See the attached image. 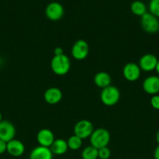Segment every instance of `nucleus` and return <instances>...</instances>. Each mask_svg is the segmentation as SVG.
Segmentation results:
<instances>
[{
  "label": "nucleus",
  "instance_id": "obj_1",
  "mask_svg": "<svg viewBox=\"0 0 159 159\" xmlns=\"http://www.w3.org/2000/svg\"><path fill=\"white\" fill-rule=\"evenodd\" d=\"M71 63L69 57L65 54L62 55H54L51 61V68L53 72L59 76L66 75L70 71Z\"/></svg>",
  "mask_w": 159,
  "mask_h": 159
},
{
  "label": "nucleus",
  "instance_id": "obj_2",
  "mask_svg": "<svg viewBox=\"0 0 159 159\" xmlns=\"http://www.w3.org/2000/svg\"><path fill=\"white\" fill-rule=\"evenodd\" d=\"M111 140V134L108 130L104 128H98L94 130L90 137V145L95 148L100 149L107 147Z\"/></svg>",
  "mask_w": 159,
  "mask_h": 159
},
{
  "label": "nucleus",
  "instance_id": "obj_3",
  "mask_svg": "<svg viewBox=\"0 0 159 159\" xmlns=\"http://www.w3.org/2000/svg\"><path fill=\"white\" fill-rule=\"evenodd\" d=\"M120 99V92L117 87L109 85L103 89L101 93V100L104 105L112 107L116 105Z\"/></svg>",
  "mask_w": 159,
  "mask_h": 159
},
{
  "label": "nucleus",
  "instance_id": "obj_4",
  "mask_svg": "<svg viewBox=\"0 0 159 159\" xmlns=\"http://www.w3.org/2000/svg\"><path fill=\"white\" fill-rule=\"evenodd\" d=\"M140 25L146 33L155 34L158 31L159 20L155 16L147 12L140 17Z\"/></svg>",
  "mask_w": 159,
  "mask_h": 159
},
{
  "label": "nucleus",
  "instance_id": "obj_5",
  "mask_svg": "<svg viewBox=\"0 0 159 159\" xmlns=\"http://www.w3.org/2000/svg\"><path fill=\"white\" fill-rule=\"evenodd\" d=\"M94 129V125L90 120H81L78 121L74 126V135L79 137L81 139H86V138H90V135L92 134Z\"/></svg>",
  "mask_w": 159,
  "mask_h": 159
},
{
  "label": "nucleus",
  "instance_id": "obj_6",
  "mask_svg": "<svg viewBox=\"0 0 159 159\" xmlns=\"http://www.w3.org/2000/svg\"><path fill=\"white\" fill-rule=\"evenodd\" d=\"M45 12L48 20L51 21H58L63 16L64 8L61 3L58 2H51L47 5Z\"/></svg>",
  "mask_w": 159,
  "mask_h": 159
},
{
  "label": "nucleus",
  "instance_id": "obj_7",
  "mask_svg": "<svg viewBox=\"0 0 159 159\" xmlns=\"http://www.w3.org/2000/svg\"><path fill=\"white\" fill-rule=\"evenodd\" d=\"M89 45L86 40H78L73 45L71 49V54L76 60H84L88 56Z\"/></svg>",
  "mask_w": 159,
  "mask_h": 159
},
{
  "label": "nucleus",
  "instance_id": "obj_8",
  "mask_svg": "<svg viewBox=\"0 0 159 159\" xmlns=\"http://www.w3.org/2000/svg\"><path fill=\"white\" fill-rule=\"evenodd\" d=\"M141 74V69L137 64L134 62H129L123 67V75L125 79L131 82L138 80Z\"/></svg>",
  "mask_w": 159,
  "mask_h": 159
},
{
  "label": "nucleus",
  "instance_id": "obj_9",
  "mask_svg": "<svg viewBox=\"0 0 159 159\" xmlns=\"http://www.w3.org/2000/svg\"><path fill=\"white\" fill-rule=\"evenodd\" d=\"M15 135L16 128L10 121L2 120L0 123V140L7 143L14 139Z\"/></svg>",
  "mask_w": 159,
  "mask_h": 159
},
{
  "label": "nucleus",
  "instance_id": "obj_10",
  "mask_svg": "<svg viewBox=\"0 0 159 159\" xmlns=\"http://www.w3.org/2000/svg\"><path fill=\"white\" fill-rule=\"evenodd\" d=\"M143 89L149 95H157L159 93V76L151 75L143 80Z\"/></svg>",
  "mask_w": 159,
  "mask_h": 159
},
{
  "label": "nucleus",
  "instance_id": "obj_11",
  "mask_svg": "<svg viewBox=\"0 0 159 159\" xmlns=\"http://www.w3.org/2000/svg\"><path fill=\"white\" fill-rule=\"evenodd\" d=\"M157 61H158V59L157 58V57L154 54H143L140 57L138 65L142 71L149 72V71H152L155 70Z\"/></svg>",
  "mask_w": 159,
  "mask_h": 159
},
{
  "label": "nucleus",
  "instance_id": "obj_12",
  "mask_svg": "<svg viewBox=\"0 0 159 159\" xmlns=\"http://www.w3.org/2000/svg\"><path fill=\"white\" fill-rule=\"evenodd\" d=\"M55 135L49 129L44 128L38 131L37 134V141L39 145L42 147L50 148L55 141Z\"/></svg>",
  "mask_w": 159,
  "mask_h": 159
},
{
  "label": "nucleus",
  "instance_id": "obj_13",
  "mask_svg": "<svg viewBox=\"0 0 159 159\" xmlns=\"http://www.w3.org/2000/svg\"><path fill=\"white\" fill-rule=\"evenodd\" d=\"M44 99L48 104L55 105L62 100V93L57 87H51L45 92Z\"/></svg>",
  "mask_w": 159,
  "mask_h": 159
},
{
  "label": "nucleus",
  "instance_id": "obj_14",
  "mask_svg": "<svg viewBox=\"0 0 159 159\" xmlns=\"http://www.w3.org/2000/svg\"><path fill=\"white\" fill-rule=\"evenodd\" d=\"M6 152L12 157H20L25 152V146L20 140L12 139L7 142Z\"/></svg>",
  "mask_w": 159,
  "mask_h": 159
},
{
  "label": "nucleus",
  "instance_id": "obj_15",
  "mask_svg": "<svg viewBox=\"0 0 159 159\" xmlns=\"http://www.w3.org/2000/svg\"><path fill=\"white\" fill-rule=\"evenodd\" d=\"M53 154L49 148L37 146L30 154L29 159H52Z\"/></svg>",
  "mask_w": 159,
  "mask_h": 159
},
{
  "label": "nucleus",
  "instance_id": "obj_16",
  "mask_svg": "<svg viewBox=\"0 0 159 159\" xmlns=\"http://www.w3.org/2000/svg\"><path fill=\"white\" fill-rule=\"evenodd\" d=\"M94 84L101 89H104L112 84V77L108 73L105 71H100L94 75Z\"/></svg>",
  "mask_w": 159,
  "mask_h": 159
},
{
  "label": "nucleus",
  "instance_id": "obj_17",
  "mask_svg": "<svg viewBox=\"0 0 159 159\" xmlns=\"http://www.w3.org/2000/svg\"><path fill=\"white\" fill-rule=\"evenodd\" d=\"M51 149V152L53 155H62L66 153L68 151V144H67V141H65L64 139H55L51 144V147L49 148Z\"/></svg>",
  "mask_w": 159,
  "mask_h": 159
},
{
  "label": "nucleus",
  "instance_id": "obj_18",
  "mask_svg": "<svg viewBox=\"0 0 159 159\" xmlns=\"http://www.w3.org/2000/svg\"><path fill=\"white\" fill-rule=\"evenodd\" d=\"M130 9L131 12L134 15L140 17L144 15L146 12H147L146 5L140 0H135V1L132 2L130 5Z\"/></svg>",
  "mask_w": 159,
  "mask_h": 159
},
{
  "label": "nucleus",
  "instance_id": "obj_19",
  "mask_svg": "<svg viewBox=\"0 0 159 159\" xmlns=\"http://www.w3.org/2000/svg\"><path fill=\"white\" fill-rule=\"evenodd\" d=\"M83 159H98V149L95 148L93 146L90 145L86 147L81 153Z\"/></svg>",
  "mask_w": 159,
  "mask_h": 159
},
{
  "label": "nucleus",
  "instance_id": "obj_20",
  "mask_svg": "<svg viewBox=\"0 0 159 159\" xmlns=\"http://www.w3.org/2000/svg\"><path fill=\"white\" fill-rule=\"evenodd\" d=\"M83 140L76 135H73L70 137L67 141L69 149L72 151H77L81 148L83 144Z\"/></svg>",
  "mask_w": 159,
  "mask_h": 159
},
{
  "label": "nucleus",
  "instance_id": "obj_21",
  "mask_svg": "<svg viewBox=\"0 0 159 159\" xmlns=\"http://www.w3.org/2000/svg\"><path fill=\"white\" fill-rule=\"evenodd\" d=\"M148 9H149V12L159 18V0H151Z\"/></svg>",
  "mask_w": 159,
  "mask_h": 159
},
{
  "label": "nucleus",
  "instance_id": "obj_22",
  "mask_svg": "<svg viewBox=\"0 0 159 159\" xmlns=\"http://www.w3.org/2000/svg\"><path fill=\"white\" fill-rule=\"evenodd\" d=\"M111 155H112V152L108 146L98 149V158L99 159H109Z\"/></svg>",
  "mask_w": 159,
  "mask_h": 159
},
{
  "label": "nucleus",
  "instance_id": "obj_23",
  "mask_svg": "<svg viewBox=\"0 0 159 159\" xmlns=\"http://www.w3.org/2000/svg\"><path fill=\"white\" fill-rule=\"evenodd\" d=\"M150 102H151V107H152L154 110H159V95L158 94L152 96Z\"/></svg>",
  "mask_w": 159,
  "mask_h": 159
},
{
  "label": "nucleus",
  "instance_id": "obj_24",
  "mask_svg": "<svg viewBox=\"0 0 159 159\" xmlns=\"http://www.w3.org/2000/svg\"><path fill=\"white\" fill-rule=\"evenodd\" d=\"M6 149H7V143L2 140H0V155L5 153Z\"/></svg>",
  "mask_w": 159,
  "mask_h": 159
},
{
  "label": "nucleus",
  "instance_id": "obj_25",
  "mask_svg": "<svg viewBox=\"0 0 159 159\" xmlns=\"http://www.w3.org/2000/svg\"><path fill=\"white\" fill-rule=\"evenodd\" d=\"M64 54L63 49H62V48H60V47H57V48H55L54 49L55 55H62V54Z\"/></svg>",
  "mask_w": 159,
  "mask_h": 159
},
{
  "label": "nucleus",
  "instance_id": "obj_26",
  "mask_svg": "<svg viewBox=\"0 0 159 159\" xmlns=\"http://www.w3.org/2000/svg\"><path fill=\"white\" fill-rule=\"evenodd\" d=\"M154 159H159V144L156 147L154 152Z\"/></svg>",
  "mask_w": 159,
  "mask_h": 159
},
{
  "label": "nucleus",
  "instance_id": "obj_27",
  "mask_svg": "<svg viewBox=\"0 0 159 159\" xmlns=\"http://www.w3.org/2000/svg\"><path fill=\"white\" fill-rule=\"evenodd\" d=\"M155 138H156V141L157 142V144H159V130H157V133H156V136H155Z\"/></svg>",
  "mask_w": 159,
  "mask_h": 159
},
{
  "label": "nucleus",
  "instance_id": "obj_28",
  "mask_svg": "<svg viewBox=\"0 0 159 159\" xmlns=\"http://www.w3.org/2000/svg\"><path fill=\"white\" fill-rule=\"evenodd\" d=\"M155 71H156V72L157 73V75H159V60L157 61V65H156V68H155Z\"/></svg>",
  "mask_w": 159,
  "mask_h": 159
},
{
  "label": "nucleus",
  "instance_id": "obj_29",
  "mask_svg": "<svg viewBox=\"0 0 159 159\" xmlns=\"http://www.w3.org/2000/svg\"><path fill=\"white\" fill-rule=\"evenodd\" d=\"M2 121V113H0V123Z\"/></svg>",
  "mask_w": 159,
  "mask_h": 159
},
{
  "label": "nucleus",
  "instance_id": "obj_30",
  "mask_svg": "<svg viewBox=\"0 0 159 159\" xmlns=\"http://www.w3.org/2000/svg\"><path fill=\"white\" fill-rule=\"evenodd\" d=\"M157 33H158V34H159V27H158V31H157Z\"/></svg>",
  "mask_w": 159,
  "mask_h": 159
}]
</instances>
